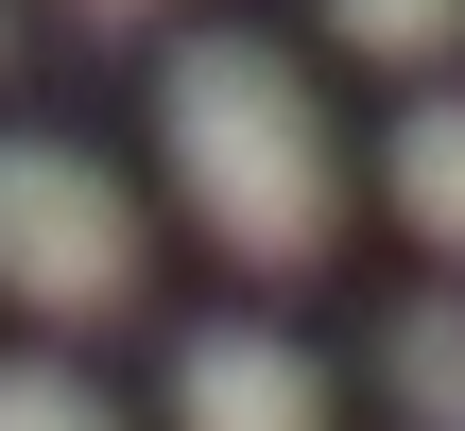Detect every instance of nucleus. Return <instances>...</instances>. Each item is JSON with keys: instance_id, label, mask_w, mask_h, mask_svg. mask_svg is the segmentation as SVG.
Wrapping results in <instances>:
<instances>
[{"instance_id": "f257e3e1", "label": "nucleus", "mask_w": 465, "mask_h": 431, "mask_svg": "<svg viewBox=\"0 0 465 431\" xmlns=\"http://www.w3.org/2000/svg\"><path fill=\"white\" fill-rule=\"evenodd\" d=\"M155 138H173V190L190 225L242 259V276H311L345 242V155L311 121V69L276 35H173L155 69Z\"/></svg>"}, {"instance_id": "f03ea898", "label": "nucleus", "mask_w": 465, "mask_h": 431, "mask_svg": "<svg viewBox=\"0 0 465 431\" xmlns=\"http://www.w3.org/2000/svg\"><path fill=\"white\" fill-rule=\"evenodd\" d=\"M0 294L35 328H104L138 311V190L86 138H0Z\"/></svg>"}, {"instance_id": "7ed1b4c3", "label": "nucleus", "mask_w": 465, "mask_h": 431, "mask_svg": "<svg viewBox=\"0 0 465 431\" xmlns=\"http://www.w3.org/2000/svg\"><path fill=\"white\" fill-rule=\"evenodd\" d=\"M173 431H328V363L293 328H190L173 346Z\"/></svg>"}, {"instance_id": "20e7f679", "label": "nucleus", "mask_w": 465, "mask_h": 431, "mask_svg": "<svg viewBox=\"0 0 465 431\" xmlns=\"http://www.w3.org/2000/svg\"><path fill=\"white\" fill-rule=\"evenodd\" d=\"M380 190L431 259H465V86H414V121L380 138Z\"/></svg>"}, {"instance_id": "39448f33", "label": "nucleus", "mask_w": 465, "mask_h": 431, "mask_svg": "<svg viewBox=\"0 0 465 431\" xmlns=\"http://www.w3.org/2000/svg\"><path fill=\"white\" fill-rule=\"evenodd\" d=\"M380 397L414 431H465V294H397V328H380Z\"/></svg>"}, {"instance_id": "423d86ee", "label": "nucleus", "mask_w": 465, "mask_h": 431, "mask_svg": "<svg viewBox=\"0 0 465 431\" xmlns=\"http://www.w3.org/2000/svg\"><path fill=\"white\" fill-rule=\"evenodd\" d=\"M328 35L380 52V69H449L465 52V0H328Z\"/></svg>"}, {"instance_id": "0eeeda50", "label": "nucleus", "mask_w": 465, "mask_h": 431, "mask_svg": "<svg viewBox=\"0 0 465 431\" xmlns=\"http://www.w3.org/2000/svg\"><path fill=\"white\" fill-rule=\"evenodd\" d=\"M0 431H121V415H104V380H86V363L0 346Z\"/></svg>"}, {"instance_id": "6e6552de", "label": "nucleus", "mask_w": 465, "mask_h": 431, "mask_svg": "<svg viewBox=\"0 0 465 431\" xmlns=\"http://www.w3.org/2000/svg\"><path fill=\"white\" fill-rule=\"evenodd\" d=\"M69 17H173V0H69Z\"/></svg>"}]
</instances>
